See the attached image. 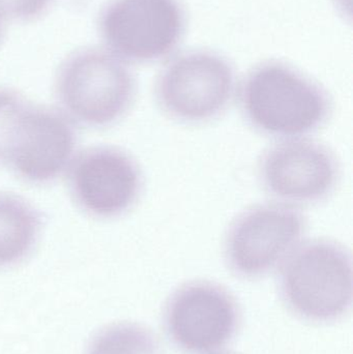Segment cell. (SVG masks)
Wrapping results in <instances>:
<instances>
[{
	"mask_svg": "<svg viewBox=\"0 0 353 354\" xmlns=\"http://www.w3.org/2000/svg\"><path fill=\"white\" fill-rule=\"evenodd\" d=\"M279 270L282 303L298 319L329 324L343 319L352 311V258L337 241H304Z\"/></svg>",
	"mask_w": 353,
	"mask_h": 354,
	"instance_id": "1",
	"label": "cell"
},
{
	"mask_svg": "<svg viewBox=\"0 0 353 354\" xmlns=\"http://www.w3.org/2000/svg\"><path fill=\"white\" fill-rule=\"evenodd\" d=\"M247 122L263 134L281 139L305 137L329 120L327 93L298 71L278 62L249 73L240 91Z\"/></svg>",
	"mask_w": 353,
	"mask_h": 354,
	"instance_id": "2",
	"label": "cell"
},
{
	"mask_svg": "<svg viewBox=\"0 0 353 354\" xmlns=\"http://www.w3.org/2000/svg\"><path fill=\"white\" fill-rule=\"evenodd\" d=\"M55 91L73 120L89 127H106L130 110L136 85L122 59L103 50L88 49L61 64Z\"/></svg>",
	"mask_w": 353,
	"mask_h": 354,
	"instance_id": "3",
	"label": "cell"
},
{
	"mask_svg": "<svg viewBox=\"0 0 353 354\" xmlns=\"http://www.w3.org/2000/svg\"><path fill=\"white\" fill-rule=\"evenodd\" d=\"M242 311L236 295L215 281L197 279L174 289L164 304L162 326L184 354L224 351L238 336Z\"/></svg>",
	"mask_w": 353,
	"mask_h": 354,
	"instance_id": "4",
	"label": "cell"
},
{
	"mask_svg": "<svg viewBox=\"0 0 353 354\" xmlns=\"http://www.w3.org/2000/svg\"><path fill=\"white\" fill-rule=\"evenodd\" d=\"M306 231V218L296 206L279 201L251 206L228 228L226 263L240 278H263L279 270L304 241Z\"/></svg>",
	"mask_w": 353,
	"mask_h": 354,
	"instance_id": "5",
	"label": "cell"
},
{
	"mask_svg": "<svg viewBox=\"0 0 353 354\" xmlns=\"http://www.w3.org/2000/svg\"><path fill=\"white\" fill-rule=\"evenodd\" d=\"M234 91L233 71L227 62L215 54L195 52L165 66L155 83V99L175 122L203 124L228 109Z\"/></svg>",
	"mask_w": 353,
	"mask_h": 354,
	"instance_id": "6",
	"label": "cell"
},
{
	"mask_svg": "<svg viewBox=\"0 0 353 354\" xmlns=\"http://www.w3.org/2000/svg\"><path fill=\"white\" fill-rule=\"evenodd\" d=\"M99 29L120 59L153 62L178 45L184 15L176 0H113L102 12Z\"/></svg>",
	"mask_w": 353,
	"mask_h": 354,
	"instance_id": "7",
	"label": "cell"
},
{
	"mask_svg": "<svg viewBox=\"0 0 353 354\" xmlns=\"http://www.w3.org/2000/svg\"><path fill=\"white\" fill-rule=\"evenodd\" d=\"M258 176L276 201L296 206L323 201L335 189L339 166L325 145L306 137L281 139L265 151Z\"/></svg>",
	"mask_w": 353,
	"mask_h": 354,
	"instance_id": "8",
	"label": "cell"
},
{
	"mask_svg": "<svg viewBox=\"0 0 353 354\" xmlns=\"http://www.w3.org/2000/svg\"><path fill=\"white\" fill-rule=\"evenodd\" d=\"M75 201L97 218H115L130 210L142 189V174L128 153L115 147L87 149L75 159L68 176Z\"/></svg>",
	"mask_w": 353,
	"mask_h": 354,
	"instance_id": "9",
	"label": "cell"
},
{
	"mask_svg": "<svg viewBox=\"0 0 353 354\" xmlns=\"http://www.w3.org/2000/svg\"><path fill=\"white\" fill-rule=\"evenodd\" d=\"M75 145L74 128L64 114L28 103L17 122L6 163L25 180L48 183L70 165Z\"/></svg>",
	"mask_w": 353,
	"mask_h": 354,
	"instance_id": "10",
	"label": "cell"
},
{
	"mask_svg": "<svg viewBox=\"0 0 353 354\" xmlns=\"http://www.w3.org/2000/svg\"><path fill=\"white\" fill-rule=\"evenodd\" d=\"M39 232L35 208L19 196L0 193V268L24 259L35 247Z\"/></svg>",
	"mask_w": 353,
	"mask_h": 354,
	"instance_id": "11",
	"label": "cell"
},
{
	"mask_svg": "<svg viewBox=\"0 0 353 354\" xmlns=\"http://www.w3.org/2000/svg\"><path fill=\"white\" fill-rule=\"evenodd\" d=\"M87 354H166L160 337L138 322H118L93 339Z\"/></svg>",
	"mask_w": 353,
	"mask_h": 354,
	"instance_id": "12",
	"label": "cell"
},
{
	"mask_svg": "<svg viewBox=\"0 0 353 354\" xmlns=\"http://www.w3.org/2000/svg\"><path fill=\"white\" fill-rule=\"evenodd\" d=\"M27 104L16 91L0 88V163H6L17 122Z\"/></svg>",
	"mask_w": 353,
	"mask_h": 354,
	"instance_id": "13",
	"label": "cell"
},
{
	"mask_svg": "<svg viewBox=\"0 0 353 354\" xmlns=\"http://www.w3.org/2000/svg\"><path fill=\"white\" fill-rule=\"evenodd\" d=\"M51 0H0V14L18 20H30L39 16Z\"/></svg>",
	"mask_w": 353,
	"mask_h": 354,
	"instance_id": "14",
	"label": "cell"
},
{
	"mask_svg": "<svg viewBox=\"0 0 353 354\" xmlns=\"http://www.w3.org/2000/svg\"><path fill=\"white\" fill-rule=\"evenodd\" d=\"M2 32H3V16L0 14V39H1Z\"/></svg>",
	"mask_w": 353,
	"mask_h": 354,
	"instance_id": "15",
	"label": "cell"
},
{
	"mask_svg": "<svg viewBox=\"0 0 353 354\" xmlns=\"http://www.w3.org/2000/svg\"><path fill=\"white\" fill-rule=\"evenodd\" d=\"M211 354H238V353H230V351H219V353H211Z\"/></svg>",
	"mask_w": 353,
	"mask_h": 354,
	"instance_id": "16",
	"label": "cell"
}]
</instances>
